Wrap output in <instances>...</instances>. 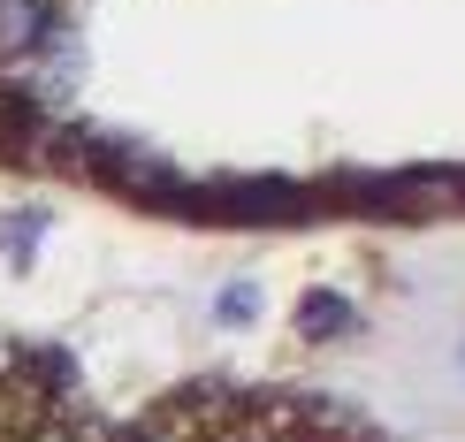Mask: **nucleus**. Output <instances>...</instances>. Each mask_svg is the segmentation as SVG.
Instances as JSON below:
<instances>
[{
  "label": "nucleus",
  "mask_w": 465,
  "mask_h": 442,
  "mask_svg": "<svg viewBox=\"0 0 465 442\" xmlns=\"http://www.w3.org/2000/svg\"><path fill=\"white\" fill-rule=\"evenodd\" d=\"M298 320H305V336H336V329H343V320H351V305H343V298H328V290H321V298H305V313H298Z\"/></svg>",
  "instance_id": "obj_1"
}]
</instances>
